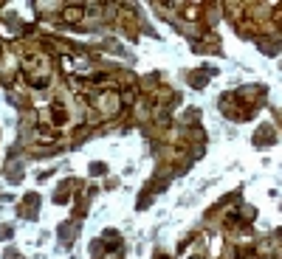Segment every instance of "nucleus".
Listing matches in <instances>:
<instances>
[{
	"label": "nucleus",
	"mask_w": 282,
	"mask_h": 259,
	"mask_svg": "<svg viewBox=\"0 0 282 259\" xmlns=\"http://www.w3.org/2000/svg\"><path fill=\"white\" fill-rule=\"evenodd\" d=\"M217 248H220V242L212 234H201L195 242L186 245V251L178 259H217Z\"/></svg>",
	"instance_id": "nucleus-1"
}]
</instances>
